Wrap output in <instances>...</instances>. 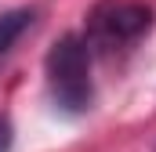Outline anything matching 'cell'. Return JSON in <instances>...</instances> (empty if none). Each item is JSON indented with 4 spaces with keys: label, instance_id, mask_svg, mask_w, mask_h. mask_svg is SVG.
Wrapping results in <instances>:
<instances>
[{
    "label": "cell",
    "instance_id": "cell-1",
    "mask_svg": "<svg viewBox=\"0 0 156 152\" xmlns=\"http://www.w3.org/2000/svg\"><path fill=\"white\" fill-rule=\"evenodd\" d=\"M153 29V7L142 0H102L91 7L83 43L91 58H123L131 54Z\"/></svg>",
    "mask_w": 156,
    "mask_h": 152
},
{
    "label": "cell",
    "instance_id": "cell-2",
    "mask_svg": "<svg viewBox=\"0 0 156 152\" xmlns=\"http://www.w3.org/2000/svg\"><path fill=\"white\" fill-rule=\"evenodd\" d=\"M44 80L51 102L66 116H83L94 105V80H91V51L83 36L66 33L51 43L44 58Z\"/></svg>",
    "mask_w": 156,
    "mask_h": 152
},
{
    "label": "cell",
    "instance_id": "cell-3",
    "mask_svg": "<svg viewBox=\"0 0 156 152\" xmlns=\"http://www.w3.org/2000/svg\"><path fill=\"white\" fill-rule=\"evenodd\" d=\"M37 11L33 7H15V11H0V58H7V51L18 43V36L33 26Z\"/></svg>",
    "mask_w": 156,
    "mask_h": 152
},
{
    "label": "cell",
    "instance_id": "cell-4",
    "mask_svg": "<svg viewBox=\"0 0 156 152\" xmlns=\"http://www.w3.org/2000/svg\"><path fill=\"white\" fill-rule=\"evenodd\" d=\"M11 138H15V130H11V119L0 112V152H11Z\"/></svg>",
    "mask_w": 156,
    "mask_h": 152
}]
</instances>
